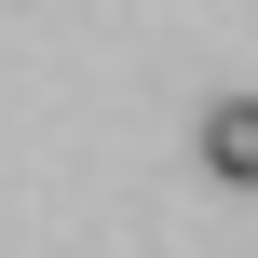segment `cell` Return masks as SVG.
I'll return each mask as SVG.
<instances>
[{
	"label": "cell",
	"mask_w": 258,
	"mask_h": 258,
	"mask_svg": "<svg viewBox=\"0 0 258 258\" xmlns=\"http://www.w3.org/2000/svg\"><path fill=\"white\" fill-rule=\"evenodd\" d=\"M190 150H204L218 190H258V95H218V109L190 122Z\"/></svg>",
	"instance_id": "obj_1"
}]
</instances>
